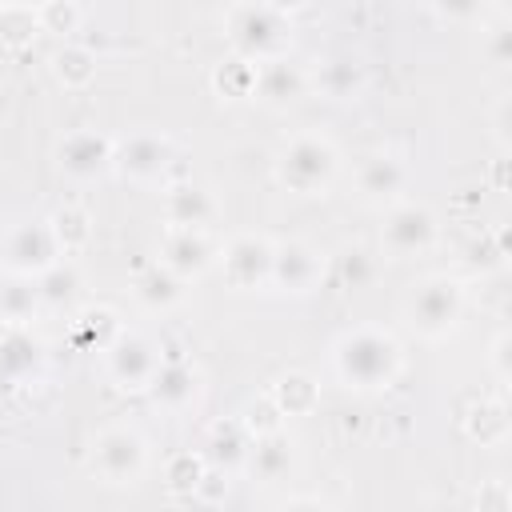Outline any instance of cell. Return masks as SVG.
I'll list each match as a JSON object with an SVG mask.
<instances>
[{
  "label": "cell",
  "mask_w": 512,
  "mask_h": 512,
  "mask_svg": "<svg viewBox=\"0 0 512 512\" xmlns=\"http://www.w3.org/2000/svg\"><path fill=\"white\" fill-rule=\"evenodd\" d=\"M404 352L396 344V336L380 324H356L348 332L336 336L332 344V368L340 376V384L356 388V392H380L400 376Z\"/></svg>",
  "instance_id": "obj_1"
},
{
  "label": "cell",
  "mask_w": 512,
  "mask_h": 512,
  "mask_svg": "<svg viewBox=\"0 0 512 512\" xmlns=\"http://www.w3.org/2000/svg\"><path fill=\"white\" fill-rule=\"evenodd\" d=\"M340 172V152L324 132H292L276 156H272V176L280 188L292 196H324Z\"/></svg>",
  "instance_id": "obj_2"
},
{
  "label": "cell",
  "mask_w": 512,
  "mask_h": 512,
  "mask_svg": "<svg viewBox=\"0 0 512 512\" xmlns=\"http://www.w3.org/2000/svg\"><path fill=\"white\" fill-rule=\"evenodd\" d=\"M224 32L232 52L248 64L288 56L292 48V20L280 4H232L224 12Z\"/></svg>",
  "instance_id": "obj_3"
},
{
  "label": "cell",
  "mask_w": 512,
  "mask_h": 512,
  "mask_svg": "<svg viewBox=\"0 0 512 512\" xmlns=\"http://www.w3.org/2000/svg\"><path fill=\"white\" fill-rule=\"evenodd\" d=\"M404 312H408V324L424 336V340H440L448 336L456 324H460V312H464V288L456 276L448 272H432L424 280L412 284L408 300H404Z\"/></svg>",
  "instance_id": "obj_4"
},
{
  "label": "cell",
  "mask_w": 512,
  "mask_h": 512,
  "mask_svg": "<svg viewBox=\"0 0 512 512\" xmlns=\"http://www.w3.org/2000/svg\"><path fill=\"white\" fill-rule=\"evenodd\" d=\"M88 464L104 484H136L148 468V440L132 424H108L92 436Z\"/></svg>",
  "instance_id": "obj_5"
},
{
  "label": "cell",
  "mask_w": 512,
  "mask_h": 512,
  "mask_svg": "<svg viewBox=\"0 0 512 512\" xmlns=\"http://www.w3.org/2000/svg\"><path fill=\"white\" fill-rule=\"evenodd\" d=\"M176 160V144L156 128H136L112 140V168L132 184H160Z\"/></svg>",
  "instance_id": "obj_6"
},
{
  "label": "cell",
  "mask_w": 512,
  "mask_h": 512,
  "mask_svg": "<svg viewBox=\"0 0 512 512\" xmlns=\"http://www.w3.org/2000/svg\"><path fill=\"white\" fill-rule=\"evenodd\" d=\"M440 236V220L424 200H396L392 208H384V224H380V244L388 256L404 260V256H420L436 244Z\"/></svg>",
  "instance_id": "obj_7"
},
{
  "label": "cell",
  "mask_w": 512,
  "mask_h": 512,
  "mask_svg": "<svg viewBox=\"0 0 512 512\" xmlns=\"http://www.w3.org/2000/svg\"><path fill=\"white\" fill-rule=\"evenodd\" d=\"M160 360H164L160 344L152 336H144V332H132V328H120L112 336V344L104 348V372L124 392H148Z\"/></svg>",
  "instance_id": "obj_8"
},
{
  "label": "cell",
  "mask_w": 512,
  "mask_h": 512,
  "mask_svg": "<svg viewBox=\"0 0 512 512\" xmlns=\"http://www.w3.org/2000/svg\"><path fill=\"white\" fill-rule=\"evenodd\" d=\"M0 252H4V268L12 276H28V280L44 276L56 260H64V252H60V244L52 236L48 216L44 220H20V224H12Z\"/></svg>",
  "instance_id": "obj_9"
},
{
  "label": "cell",
  "mask_w": 512,
  "mask_h": 512,
  "mask_svg": "<svg viewBox=\"0 0 512 512\" xmlns=\"http://www.w3.org/2000/svg\"><path fill=\"white\" fill-rule=\"evenodd\" d=\"M272 252H276V240H268L264 232H236V236L216 252V264H220L228 288L252 292V288H268Z\"/></svg>",
  "instance_id": "obj_10"
},
{
  "label": "cell",
  "mask_w": 512,
  "mask_h": 512,
  "mask_svg": "<svg viewBox=\"0 0 512 512\" xmlns=\"http://www.w3.org/2000/svg\"><path fill=\"white\" fill-rule=\"evenodd\" d=\"M52 160H56V172H60L64 180H72V184H92V180H100V176L112 168V136L88 128V124H84V128H72V132H64V136L56 140Z\"/></svg>",
  "instance_id": "obj_11"
},
{
  "label": "cell",
  "mask_w": 512,
  "mask_h": 512,
  "mask_svg": "<svg viewBox=\"0 0 512 512\" xmlns=\"http://www.w3.org/2000/svg\"><path fill=\"white\" fill-rule=\"evenodd\" d=\"M324 280V252L312 248L308 240H280L272 252V276L268 288L304 296Z\"/></svg>",
  "instance_id": "obj_12"
},
{
  "label": "cell",
  "mask_w": 512,
  "mask_h": 512,
  "mask_svg": "<svg viewBox=\"0 0 512 512\" xmlns=\"http://www.w3.org/2000/svg\"><path fill=\"white\" fill-rule=\"evenodd\" d=\"M408 164L396 152H368L356 164V192L364 204L376 208H392L396 200H404L408 192Z\"/></svg>",
  "instance_id": "obj_13"
},
{
  "label": "cell",
  "mask_w": 512,
  "mask_h": 512,
  "mask_svg": "<svg viewBox=\"0 0 512 512\" xmlns=\"http://www.w3.org/2000/svg\"><path fill=\"white\" fill-rule=\"evenodd\" d=\"M204 392V376L192 360H160L152 384H148V400L172 416L188 412Z\"/></svg>",
  "instance_id": "obj_14"
},
{
  "label": "cell",
  "mask_w": 512,
  "mask_h": 512,
  "mask_svg": "<svg viewBox=\"0 0 512 512\" xmlns=\"http://www.w3.org/2000/svg\"><path fill=\"white\" fill-rule=\"evenodd\" d=\"M296 444L288 440V432H260V436H252V444H248V456H244V472L256 480V484H264V488H272V484H280V480H288L292 472H296Z\"/></svg>",
  "instance_id": "obj_15"
},
{
  "label": "cell",
  "mask_w": 512,
  "mask_h": 512,
  "mask_svg": "<svg viewBox=\"0 0 512 512\" xmlns=\"http://www.w3.org/2000/svg\"><path fill=\"white\" fill-rule=\"evenodd\" d=\"M160 264L168 272H176L184 284L196 280L200 272H208L216 264V244L208 232L196 228H168L164 244H160Z\"/></svg>",
  "instance_id": "obj_16"
},
{
  "label": "cell",
  "mask_w": 512,
  "mask_h": 512,
  "mask_svg": "<svg viewBox=\"0 0 512 512\" xmlns=\"http://www.w3.org/2000/svg\"><path fill=\"white\" fill-rule=\"evenodd\" d=\"M304 88H308V72L300 64H292L288 56L256 64V92H252V100H260L268 108H288L292 100L304 96Z\"/></svg>",
  "instance_id": "obj_17"
},
{
  "label": "cell",
  "mask_w": 512,
  "mask_h": 512,
  "mask_svg": "<svg viewBox=\"0 0 512 512\" xmlns=\"http://www.w3.org/2000/svg\"><path fill=\"white\" fill-rule=\"evenodd\" d=\"M44 364V348L28 328H0V384H28Z\"/></svg>",
  "instance_id": "obj_18"
},
{
  "label": "cell",
  "mask_w": 512,
  "mask_h": 512,
  "mask_svg": "<svg viewBox=\"0 0 512 512\" xmlns=\"http://www.w3.org/2000/svg\"><path fill=\"white\" fill-rule=\"evenodd\" d=\"M164 216H168V228L208 232V224L216 220V200L200 184H172L164 196Z\"/></svg>",
  "instance_id": "obj_19"
},
{
  "label": "cell",
  "mask_w": 512,
  "mask_h": 512,
  "mask_svg": "<svg viewBox=\"0 0 512 512\" xmlns=\"http://www.w3.org/2000/svg\"><path fill=\"white\" fill-rule=\"evenodd\" d=\"M40 308L44 304H40L36 280L12 276V272L0 276V328H28Z\"/></svg>",
  "instance_id": "obj_20"
},
{
  "label": "cell",
  "mask_w": 512,
  "mask_h": 512,
  "mask_svg": "<svg viewBox=\"0 0 512 512\" xmlns=\"http://www.w3.org/2000/svg\"><path fill=\"white\" fill-rule=\"evenodd\" d=\"M312 84H316V92H324L328 100H356V96L364 92V68H360V60H352V56H328V60L316 64Z\"/></svg>",
  "instance_id": "obj_21"
},
{
  "label": "cell",
  "mask_w": 512,
  "mask_h": 512,
  "mask_svg": "<svg viewBox=\"0 0 512 512\" xmlns=\"http://www.w3.org/2000/svg\"><path fill=\"white\" fill-rule=\"evenodd\" d=\"M248 444H252L248 428H244L240 420H224V424H212V432H208V440H204V452H200V456H204V464H208V468L224 472V468H240V464H244Z\"/></svg>",
  "instance_id": "obj_22"
},
{
  "label": "cell",
  "mask_w": 512,
  "mask_h": 512,
  "mask_svg": "<svg viewBox=\"0 0 512 512\" xmlns=\"http://www.w3.org/2000/svg\"><path fill=\"white\" fill-rule=\"evenodd\" d=\"M136 300L148 308V312H168L184 300V280L176 272H168L160 260L152 268H144L136 276Z\"/></svg>",
  "instance_id": "obj_23"
},
{
  "label": "cell",
  "mask_w": 512,
  "mask_h": 512,
  "mask_svg": "<svg viewBox=\"0 0 512 512\" xmlns=\"http://www.w3.org/2000/svg\"><path fill=\"white\" fill-rule=\"evenodd\" d=\"M268 400H272V408L280 416H308L320 404V384L308 372H288V376H280L272 384V396Z\"/></svg>",
  "instance_id": "obj_24"
},
{
  "label": "cell",
  "mask_w": 512,
  "mask_h": 512,
  "mask_svg": "<svg viewBox=\"0 0 512 512\" xmlns=\"http://www.w3.org/2000/svg\"><path fill=\"white\" fill-rule=\"evenodd\" d=\"M52 72L64 88H84L92 76H96V52L88 44H76V40H64L52 56Z\"/></svg>",
  "instance_id": "obj_25"
},
{
  "label": "cell",
  "mask_w": 512,
  "mask_h": 512,
  "mask_svg": "<svg viewBox=\"0 0 512 512\" xmlns=\"http://www.w3.org/2000/svg\"><path fill=\"white\" fill-rule=\"evenodd\" d=\"M36 292H40V304H44V308L72 304L76 292H80V268H76L72 260H56L44 276H36Z\"/></svg>",
  "instance_id": "obj_26"
},
{
  "label": "cell",
  "mask_w": 512,
  "mask_h": 512,
  "mask_svg": "<svg viewBox=\"0 0 512 512\" xmlns=\"http://www.w3.org/2000/svg\"><path fill=\"white\" fill-rule=\"evenodd\" d=\"M212 84H216V92L228 96V100H248V96L256 92V64H248V60H240V56H228V60L216 64Z\"/></svg>",
  "instance_id": "obj_27"
},
{
  "label": "cell",
  "mask_w": 512,
  "mask_h": 512,
  "mask_svg": "<svg viewBox=\"0 0 512 512\" xmlns=\"http://www.w3.org/2000/svg\"><path fill=\"white\" fill-rule=\"evenodd\" d=\"M48 224H52V236H56V244H60L64 256H68V252H80V248L88 244V236H92L88 212H84V208H72V204L60 208V212H52Z\"/></svg>",
  "instance_id": "obj_28"
},
{
  "label": "cell",
  "mask_w": 512,
  "mask_h": 512,
  "mask_svg": "<svg viewBox=\"0 0 512 512\" xmlns=\"http://www.w3.org/2000/svg\"><path fill=\"white\" fill-rule=\"evenodd\" d=\"M204 476H208V464H204L200 452H176V456L164 464V480H168V488L180 492V496L200 492Z\"/></svg>",
  "instance_id": "obj_29"
},
{
  "label": "cell",
  "mask_w": 512,
  "mask_h": 512,
  "mask_svg": "<svg viewBox=\"0 0 512 512\" xmlns=\"http://www.w3.org/2000/svg\"><path fill=\"white\" fill-rule=\"evenodd\" d=\"M480 56L492 68H508V60H512V20L504 12L492 24L480 28Z\"/></svg>",
  "instance_id": "obj_30"
},
{
  "label": "cell",
  "mask_w": 512,
  "mask_h": 512,
  "mask_svg": "<svg viewBox=\"0 0 512 512\" xmlns=\"http://www.w3.org/2000/svg\"><path fill=\"white\" fill-rule=\"evenodd\" d=\"M36 20H40V32L72 36L84 20V8L72 4V0H48V4H36Z\"/></svg>",
  "instance_id": "obj_31"
},
{
  "label": "cell",
  "mask_w": 512,
  "mask_h": 512,
  "mask_svg": "<svg viewBox=\"0 0 512 512\" xmlns=\"http://www.w3.org/2000/svg\"><path fill=\"white\" fill-rule=\"evenodd\" d=\"M336 280L344 288H368L376 280V260L364 248H344L336 256Z\"/></svg>",
  "instance_id": "obj_32"
},
{
  "label": "cell",
  "mask_w": 512,
  "mask_h": 512,
  "mask_svg": "<svg viewBox=\"0 0 512 512\" xmlns=\"http://www.w3.org/2000/svg\"><path fill=\"white\" fill-rule=\"evenodd\" d=\"M32 32H40L36 20V4H0V40H32Z\"/></svg>",
  "instance_id": "obj_33"
},
{
  "label": "cell",
  "mask_w": 512,
  "mask_h": 512,
  "mask_svg": "<svg viewBox=\"0 0 512 512\" xmlns=\"http://www.w3.org/2000/svg\"><path fill=\"white\" fill-rule=\"evenodd\" d=\"M508 352H512V336H508V332H496V336H492V348H488V360H492L496 380H508V376H512Z\"/></svg>",
  "instance_id": "obj_34"
},
{
  "label": "cell",
  "mask_w": 512,
  "mask_h": 512,
  "mask_svg": "<svg viewBox=\"0 0 512 512\" xmlns=\"http://www.w3.org/2000/svg\"><path fill=\"white\" fill-rule=\"evenodd\" d=\"M280 512H332V508L320 496H292V500L280 504Z\"/></svg>",
  "instance_id": "obj_35"
},
{
  "label": "cell",
  "mask_w": 512,
  "mask_h": 512,
  "mask_svg": "<svg viewBox=\"0 0 512 512\" xmlns=\"http://www.w3.org/2000/svg\"><path fill=\"white\" fill-rule=\"evenodd\" d=\"M492 132H496V144H500V148H508V100H500L496 120H492Z\"/></svg>",
  "instance_id": "obj_36"
}]
</instances>
